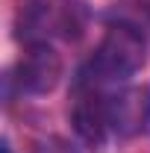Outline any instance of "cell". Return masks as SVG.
Wrapping results in <instances>:
<instances>
[{"label":"cell","instance_id":"1","mask_svg":"<svg viewBox=\"0 0 150 153\" xmlns=\"http://www.w3.org/2000/svg\"><path fill=\"white\" fill-rule=\"evenodd\" d=\"M147 59V41L132 24H109L100 38L91 62H88V76L85 82H124L130 79Z\"/></svg>","mask_w":150,"mask_h":153},{"label":"cell","instance_id":"2","mask_svg":"<svg viewBox=\"0 0 150 153\" xmlns=\"http://www.w3.org/2000/svg\"><path fill=\"white\" fill-rule=\"evenodd\" d=\"M62 79V56L47 41H30L15 62V82L24 94H50Z\"/></svg>","mask_w":150,"mask_h":153},{"label":"cell","instance_id":"3","mask_svg":"<svg viewBox=\"0 0 150 153\" xmlns=\"http://www.w3.org/2000/svg\"><path fill=\"white\" fill-rule=\"evenodd\" d=\"M71 124H74L79 141L88 150H103L112 124H109V97H103L94 85L85 82V88L76 94L74 106H71Z\"/></svg>","mask_w":150,"mask_h":153},{"label":"cell","instance_id":"4","mask_svg":"<svg viewBox=\"0 0 150 153\" xmlns=\"http://www.w3.org/2000/svg\"><path fill=\"white\" fill-rule=\"evenodd\" d=\"M109 124L112 133L121 138L144 133L150 124V88L147 85H130L118 94H109Z\"/></svg>","mask_w":150,"mask_h":153},{"label":"cell","instance_id":"5","mask_svg":"<svg viewBox=\"0 0 150 153\" xmlns=\"http://www.w3.org/2000/svg\"><path fill=\"white\" fill-rule=\"evenodd\" d=\"M33 153H76V147L71 141H65V138H59V135H50V138H44V141H38L36 150Z\"/></svg>","mask_w":150,"mask_h":153}]
</instances>
